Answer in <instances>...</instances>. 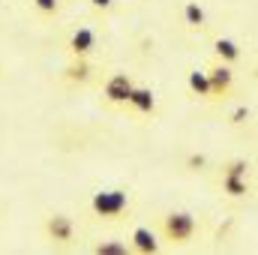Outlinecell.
<instances>
[{
    "mask_svg": "<svg viewBox=\"0 0 258 255\" xmlns=\"http://www.w3.org/2000/svg\"><path fill=\"white\" fill-rule=\"evenodd\" d=\"M156 234H159V240H165L174 249L189 246L201 234V219L192 210H165L156 216Z\"/></svg>",
    "mask_w": 258,
    "mask_h": 255,
    "instance_id": "1",
    "label": "cell"
},
{
    "mask_svg": "<svg viewBox=\"0 0 258 255\" xmlns=\"http://www.w3.org/2000/svg\"><path fill=\"white\" fill-rule=\"evenodd\" d=\"M249 117H252V108H249V105H237V108L228 114V123H231V126H246Z\"/></svg>",
    "mask_w": 258,
    "mask_h": 255,
    "instance_id": "17",
    "label": "cell"
},
{
    "mask_svg": "<svg viewBox=\"0 0 258 255\" xmlns=\"http://www.w3.org/2000/svg\"><path fill=\"white\" fill-rule=\"evenodd\" d=\"M60 78L66 84H72V87H84V84H90L96 78V66H93L90 57H69V63L63 66Z\"/></svg>",
    "mask_w": 258,
    "mask_h": 255,
    "instance_id": "8",
    "label": "cell"
},
{
    "mask_svg": "<svg viewBox=\"0 0 258 255\" xmlns=\"http://www.w3.org/2000/svg\"><path fill=\"white\" fill-rule=\"evenodd\" d=\"M132 87H135V78L129 72H111L105 78V84H102V99L108 105H114V108H123Z\"/></svg>",
    "mask_w": 258,
    "mask_h": 255,
    "instance_id": "6",
    "label": "cell"
},
{
    "mask_svg": "<svg viewBox=\"0 0 258 255\" xmlns=\"http://www.w3.org/2000/svg\"><path fill=\"white\" fill-rule=\"evenodd\" d=\"M87 6L96 12V15H108L117 9V0H87Z\"/></svg>",
    "mask_w": 258,
    "mask_h": 255,
    "instance_id": "18",
    "label": "cell"
},
{
    "mask_svg": "<svg viewBox=\"0 0 258 255\" xmlns=\"http://www.w3.org/2000/svg\"><path fill=\"white\" fill-rule=\"evenodd\" d=\"M90 252H96V255H126L129 243L126 240H96V243L90 246Z\"/></svg>",
    "mask_w": 258,
    "mask_h": 255,
    "instance_id": "14",
    "label": "cell"
},
{
    "mask_svg": "<svg viewBox=\"0 0 258 255\" xmlns=\"http://www.w3.org/2000/svg\"><path fill=\"white\" fill-rule=\"evenodd\" d=\"M126 243H129V252H138V255L162 252V240H159V234H156L150 225H135Z\"/></svg>",
    "mask_w": 258,
    "mask_h": 255,
    "instance_id": "7",
    "label": "cell"
},
{
    "mask_svg": "<svg viewBox=\"0 0 258 255\" xmlns=\"http://www.w3.org/2000/svg\"><path fill=\"white\" fill-rule=\"evenodd\" d=\"M186 87H189V93H192L195 99H201V102H210V81H207V72L204 69H189V75H186Z\"/></svg>",
    "mask_w": 258,
    "mask_h": 255,
    "instance_id": "13",
    "label": "cell"
},
{
    "mask_svg": "<svg viewBox=\"0 0 258 255\" xmlns=\"http://www.w3.org/2000/svg\"><path fill=\"white\" fill-rule=\"evenodd\" d=\"M30 6H33V12L42 15V18H57L60 9H63L60 0H30Z\"/></svg>",
    "mask_w": 258,
    "mask_h": 255,
    "instance_id": "16",
    "label": "cell"
},
{
    "mask_svg": "<svg viewBox=\"0 0 258 255\" xmlns=\"http://www.w3.org/2000/svg\"><path fill=\"white\" fill-rule=\"evenodd\" d=\"M213 57L222 60V63H228V66H237L243 60V51H240V45L231 36H216L213 39Z\"/></svg>",
    "mask_w": 258,
    "mask_h": 255,
    "instance_id": "12",
    "label": "cell"
},
{
    "mask_svg": "<svg viewBox=\"0 0 258 255\" xmlns=\"http://www.w3.org/2000/svg\"><path fill=\"white\" fill-rule=\"evenodd\" d=\"M219 174H234V177H249L252 174V162L249 159H228L219 165Z\"/></svg>",
    "mask_w": 258,
    "mask_h": 255,
    "instance_id": "15",
    "label": "cell"
},
{
    "mask_svg": "<svg viewBox=\"0 0 258 255\" xmlns=\"http://www.w3.org/2000/svg\"><path fill=\"white\" fill-rule=\"evenodd\" d=\"M42 234L54 249H72L75 240H78V225H75V219L69 213L54 210V213H48L42 219Z\"/></svg>",
    "mask_w": 258,
    "mask_h": 255,
    "instance_id": "3",
    "label": "cell"
},
{
    "mask_svg": "<svg viewBox=\"0 0 258 255\" xmlns=\"http://www.w3.org/2000/svg\"><path fill=\"white\" fill-rule=\"evenodd\" d=\"M96 48H99V33H96V27H90V24L75 27V30L69 33V39H66V54H69V57H93Z\"/></svg>",
    "mask_w": 258,
    "mask_h": 255,
    "instance_id": "5",
    "label": "cell"
},
{
    "mask_svg": "<svg viewBox=\"0 0 258 255\" xmlns=\"http://www.w3.org/2000/svg\"><path fill=\"white\" fill-rule=\"evenodd\" d=\"M204 72H207V81H210V102H228L231 93H234V78H237L234 66L213 60Z\"/></svg>",
    "mask_w": 258,
    "mask_h": 255,
    "instance_id": "4",
    "label": "cell"
},
{
    "mask_svg": "<svg viewBox=\"0 0 258 255\" xmlns=\"http://www.w3.org/2000/svg\"><path fill=\"white\" fill-rule=\"evenodd\" d=\"M135 210V201H132V192L123 186H108V189H96L87 198V213L96 219V222H120L129 219Z\"/></svg>",
    "mask_w": 258,
    "mask_h": 255,
    "instance_id": "2",
    "label": "cell"
},
{
    "mask_svg": "<svg viewBox=\"0 0 258 255\" xmlns=\"http://www.w3.org/2000/svg\"><path fill=\"white\" fill-rule=\"evenodd\" d=\"M216 186L225 198H234V201H243L252 195V180L249 177H234V174H219L216 177Z\"/></svg>",
    "mask_w": 258,
    "mask_h": 255,
    "instance_id": "10",
    "label": "cell"
},
{
    "mask_svg": "<svg viewBox=\"0 0 258 255\" xmlns=\"http://www.w3.org/2000/svg\"><path fill=\"white\" fill-rule=\"evenodd\" d=\"M180 18H183V27H186L189 33H204L207 24H210L204 6H201L198 0H183V6H180Z\"/></svg>",
    "mask_w": 258,
    "mask_h": 255,
    "instance_id": "11",
    "label": "cell"
},
{
    "mask_svg": "<svg viewBox=\"0 0 258 255\" xmlns=\"http://www.w3.org/2000/svg\"><path fill=\"white\" fill-rule=\"evenodd\" d=\"M186 168H189V171H204V168H207V156H204V153H189V156H186Z\"/></svg>",
    "mask_w": 258,
    "mask_h": 255,
    "instance_id": "19",
    "label": "cell"
},
{
    "mask_svg": "<svg viewBox=\"0 0 258 255\" xmlns=\"http://www.w3.org/2000/svg\"><path fill=\"white\" fill-rule=\"evenodd\" d=\"M123 108H129V111L138 114V117H153V114H156V93H153L150 87L135 84V87L129 90V99H126Z\"/></svg>",
    "mask_w": 258,
    "mask_h": 255,
    "instance_id": "9",
    "label": "cell"
}]
</instances>
